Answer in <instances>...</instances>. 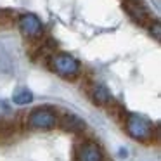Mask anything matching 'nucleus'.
<instances>
[{
	"instance_id": "obj_2",
	"label": "nucleus",
	"mask_w": 161,
	"mask_h": 161,
	"mask_svg": "<svg viewBox=\"0 0 161 161\" xmlns=\"http://www.w3.org/2000/svg\"><path fill=\"white\" fill-rule=\"evenodd\" d=\"M125 126L128 130V133L132 137H135L137 140H146L153 135V128L151 125L142 118H137V116H128L125 121Z\"/></svg>"
},
{
	"instance_id": "obj_6",
	"label": "nucleus",
	"mask_w": 161,
	"mask_h": 161,
	"mask_svg": "<svg viewBox=\"0 0 161 161\" xmlns=\"http://www.w3.org/2000/svg\"><path fill=\"white\" fill-rule=\"evenodd\" d=\"M80 159L81 161H101L102 156H101L99 149L94 146V144H85V146L81 147Z\"/></svg>"
},
{
	"instance_id": "obj_4",
	"label": "nucleus",
	"mask_w": 161,
	"mask_h": 161,
	"mask_svg": "<svg viewBox=\"0 0 161 161\" xmlns=\"http://www.w3.org/2000/svg\"><path fill=\"white\" fill-rule=\"evenodd\" d=\"M56 125H59L61 128L68 130V132H80L85 128V123L71 113H63V114L56 116Z\"/></svg>"
},
{
	"instance_id": "obj_3",
	"label": "nucleus",
	"mask_w": 161,
	"mask_h": 161,
	"mask_svg": "<svg viewBox=\"0 0 161 161\" xmlns=\"http://www.w3.org/2000/svg\"><path fill=\"white\" fill-rule=\"evenodd\" d=\"M30 125L35 128H52L56 126V113L47 109H36L30 116Z\"/></svg>"
},
{
	"instance_id": "obj_7",
	"label": "nucleus",
	"mask_w": 161,
	"mask_h": 161,
	"mask_svg": "<svg viewBox=\"0 0 161 161\" xmlns=\"http://www.w3.org/2000/svg\"><path fill=\"white\" fill-rule=\"evenodd\" d=\"M30 101H31V94H30V92H25L23 95L16 97V102H18V104H25V102H30Z\"/></svg>"
},
{
	"instance_id": "obj_5",
	"label": "nucleus",
	"mask_w": 161,
	"mask_h": 161,
	"mask_svg": "<svg viewBox=\"0 0 161 161\" xmlns=\"http://www.w3.org/2000/svg\"><path fill=\"white\" fill-rule=\"evenodd\" d=\"M18 25V14L12 11L0 9V30H11Z\"/></svg>"
},
{
	"instance_id": "obj_1",
	"label": "nucleus",
	"mask_w": 161,
	"mask_h": 161,
	"mask_svg": "<svg viewBox=\"0 0 161 161\" xmlns=\"http://www.w3.org/2000/svg\"><path fill=\"white\" fill-rule=\"evenodd\" d=\"M123 7L130 14V18L137 23V25L144 26V28H153V25H156L153 12L149 11L142 0H123Z\"/></svg>"
}]
</instances>
